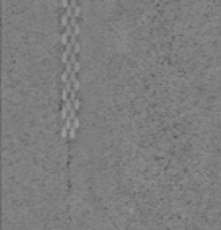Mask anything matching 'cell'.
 Returning <instances> with one entry per match:
<instances>
[{
    "mask_svg": "<svg viewBox=\"0 0 221 230\" xmlns=\"http://www.w3.org/2000/svg\"><path fill=\"white\" fill-rule=\"evenodd\" d=\"M79 49H81V46H79V43H76V44H74V51H73V52H74V54H78V52H79Z\"/></svg>",
    "mask_w": 221,
    "mask_h": 230,
    "instance_id": "cell-12",
    "label": "cell"
},
{
    "mask_svg": "<svg viewBox=\"0 0 221 230\" xmlns=\"http://www.w3.org/2000/svg\"><path fill=\"white\" fill-rule=\"evenodd\" d=\"M73 128H76V129L79 128V118H78V117H76V118H73Z\"/></svg>",
    "mask_w": 221,
    "mask_h": 230,
    "instance_id": "cell-11",
    "label": "cell"
},
{
    "mask_svg": "<svg viewBox=\"0 0 221 230\" xmlns=\"http://www.w3.org/2000/svg\"><path fill=\"white\" fill-rule=\"evenodd\" d=\"M66 132H70L65 126H62V129H60V134H62V137H66Z\"/></svg>",
    "mask_w": 221,
    "mask_h": 230,
    "instance_id": "cell-10",
    "label": "cell"
},
{
    "mask_svg": "<svg viewBox=\"0 0 221 230\" xmlns=\"http://www.w3.org/2000/svg\"><path fill=\"white\" fill-rule=\"evenodd\" d=\"M70 74H71V73H68V71H65V69H63V71H62V74H60V77H62V80L65 82V84H66V82L70 80Z\"/></svg>",
    "mask_w": 221,
    "mask_h": 230,
    "instance_id": "cell-3",
    "label": "cell"
},
{
    "mask_svg": "<svg viewBox=\"0 0 221 230\" xmlns=\"http://www.w3.org/2000/svg\"><path fill=\"white\" fill-rule=\"evenodd\" d=\"M58 5H62V6H65V8H68L71 3H70L68 0H60V2H58Z\"/></svg>",
    "mask_w": 221,
    "mask_h": 230,
    "instance_id": "cell-7",
    "label": "cell"
},
{
    "mask_svg": "<svg viewBox=\"0 0 221 230\" xmlns=\"http://www.w3.org/2000/svg\"><path fill=\"white\" fill-rule=\"evenodd\" d=\"M70 38H71V35H70V33H66V32L63 30V32H62V35H60V41H62L63 44L66 46V44L70 43Z\"/></svg>",
    "mask_w": 221,
    "mask_h": 230,
    "instance_id": "cell-1",
    "label": "cell"
},
{
    "mask_svg": "<svg viewBox=\"0 0 221 230\" xmlns=\"http://www.w3.org/2000/svg\"><path fill=\"white\" fill-rule=\"evenodd\" d=\"M79 107H81V101H79L78 98H76V99L73 101V109H76V110H78Z\"/></svg>",
    "mask_w": 221,
    "mask_h": 230,
    "instance_id": "cell-6",
    "label": "cell"
},
{
    "mask_svg": "<svg viewBox=\"0 0 221 230\" xmlns=\"http://www.w3.org/2000/svg\"><path fill=\"white\" fill-rule=\"evenodd\" d=\"M65 128H66V129H71V128H73V118H71V117H68V118H66V120H65Z\"/></svg>",
    "mask_w": 221,
    "mask_h": 230,
    "instance_id": "cell-4",
    "label": "cell"
},
{
    "mask_svg": "<svg viewBox=\"0 0 221 230\" xmlns=\"http://www.w3.org/2000/svg\"><path fill=\"white\" fill-rule=\"evenodd\" d=\"M79 87H81V84H79V79H74V80H73V90H74V91H78Z\"/></svg>",
    "mask_w": 221,
    "mask_h": 230,
    "instance_id": "cell-5",
    "label": "cell"
},
{
    "mask_svg": "<svg viewBox=\"0 0 221 230\" xmlns=\"http://www.w3.org/2000/svg\"><path fill=\"white\" fill-rule=\"evenodd\" d=\"M60 24H62L63 27H68L70 25V17L65 13H62V16H60Z\"/></svg>",
    "mask_w": 221,
    "mask_h": 230,
    "instance_id": "cell-2",
    "label": "cell"
},
{
    "mask_svg": "<svg viewBox=\"0 0 221 230\" xmlns=\"http://www.w3.org/2000/svg\"><path fill=\"white\" fill-rule=\"evenodd\" d=\"M68 136L71 137V139H74V137H76V128H71V129H70V132H68Z\"/></svg>",
    "mask_w": 221,
    "mask_h": 230,
    "instance_id": "cell-9",
    "label": "cell"
},
{
    "mask_svg": "<svg viewBox=\"0 0 221 230\" xmlns=\"http://www.w3.org/2000/svg\"><path fill=\"white\" fill-rule=\"evenodd\" d=\"M81 11H82V8H81V6H74V16H76V17H78L79 14H81Z\"/></svg>",
    "mask_w": 221,
    "mask_h": 230,
    "instance_id": "cell-8",
    "label": "cell"
}]
</instances>
